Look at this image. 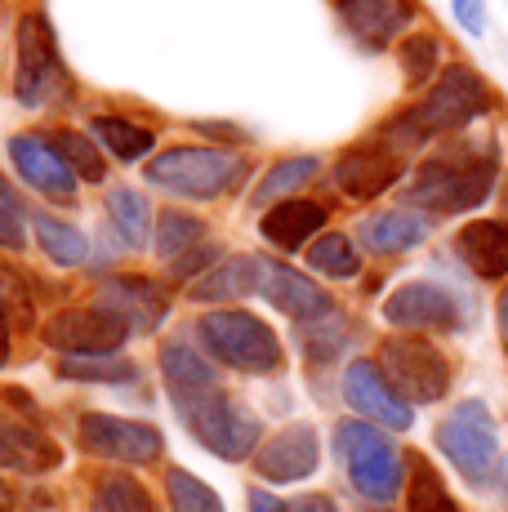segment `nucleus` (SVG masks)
I'll list each match as a JSON object with an SVG mask.
<instances>
[{
  "label": "nucleus",
  "instance_id": "obj_2",
  "mask_svg": "<svg viewBox=\"0 0 508 512\" xmlns=\"http://www.w3.org/2000/svg\"><path fill=\"white\" fill-rule=\"evenodd\" d=\"M495 187V147H451L419 165L406 201L433 214H464L482 205Z\"/></svg>",
  "mask_w": 508,
  "mask_h": 512
},
{
  "label": "nucleus",
  "instance_id": "obj_15",
  "mask_svg": "<svg viewBox=\"0 0 508 512\" xmlns=\"http://www.w3.org/2000/svg\"><path fill=\"white\" fill-rule=\"evenodd\" d=\"M259 294L277 312H286V317H295V321H321L335 312V299H330L321 285H312V277L286 268V263L259 259Z\"/></svg>",
  "mask_w": 508,
  "mask_h": 512
},
{
  "label": "nucleus",
  "instance_id": "obj_40",
  "mask_svg": "<svg viewBox=\"0 0 508 512\" xmlns=\"http://www.w3.org/2000/svg\"><path fill=\"white\" fill-rule=\"evenodd\" d=\"M451 9H455V18H459V27L464 32H482L486 27V9H482V0H451Z\"/></svg>",
  "mask_w": 508,
  "mask_h": 512
},
{
  "label": "nucleus",
  "instance_id": "obj_1",
  "mask_svg": "<svg viewBox=\"0 0 508 512\" xmlns=\"http://www.w3.org/2000/svg\"><path fill=\"white\" fill-rule=\"evenodd\" d=\"M491 103H495V94L482 76L468 72V67H446L433 90L419 98L406 116H397L388 125V143L415 147V143L437 139V134H455L464 125H473L482 112H491Z\"/></svg>",
  "mask_w": 508,
  "mask_h": 512
},
{
  "label": "nucleus",
  "instance_id": "obj_10",
  "mask_svg": "<svg viewBox=\"0 0 508 512\" xmlns=\"http://www.w3.org/2000/svg\"><path fill=\"white\" fill-rule=\"evenodd\" d=\"M58 85V45L45 23V14H23L18 23V72H14V98L23 107H41Z\"/></svg>",
  "mask_w": 508,
  "mask_h": 512
},
{
  "label": "nucleus",
  "instance_id": "obj_43",
  "mask_svg": "<svg viewBox=\"0 0 508 512\" xmlns=\"http://www.w3.org/2000/svg\"><path fill=\"white\" fill-rule=\"evenodd\" d=\"M9 361V321H5V308H0V366Z\"/></svg>",
  "mask_w": 508,
  "mask_h": 512
},
{
  "label": "nucleus",
  "instance_id": "obj_34",
  "mask_svg": "<svg viewBox=\"0 0 508 512\" xmlns=\"http://www.w3.org/2000/svg\"><path fill=\"white\" fill-rule=\"evenodd\" d=\"M94 512H156V504L134 477L112 472V477H103L94 486Z\"/></svg>",
  "mask_w": 508,
  "mask_h": 512
},
{
  "label": "nucleus",
  "instance_id": "obj_14",
  "mask_svg": "<svg viewBox=\"0 0 508 512\" xmlns=\"http://www.w3.org/2000/svg\"><path fill=\"white\" fill-rule=\"evenodd\" d=\"M344 397L361 419L379 423V428H393V432L410 428V406L393 392V383L384 379V370H379L375 361H353V366H348Z\"/></svg>",
  "mask_w": 508,
  "mask_h": 512
},
{
  "label": "nucleus",
  "instance_id": "obj_30",
  "mask_svg": "<svg viewBox=\"0 0 508 512\" xmlns=\"http://www.w3.org/2000/svg\"><path fill=\"white\" fill-rule=\"evenodd\" d=\"M406 512H459L446 481L428 459H410V486H406Z\"/></svg>",
  "mask_w": 508,
  "mask_h": 512
},
{
  "label": "nucleus",
  "instance_id": "obj_20",
  "mask_svg": "<svg viewBox=\"0 0 508 512\" xmlns=\"http://www.w3.org/2000/svg\"><path fill=\"white\" fill-rule=\"evenodd\" d=\"M63 464V450L45 437L36 423L23 419H5L0 415V468H18V472H50Z\"/></svg>",
  "mask_w": 508,
  "mask_h": 512
},
{
  "label": "nucleus",
  "instance_id": "obj_33",
  "mask_svg": "<svg viewBox=\"0 0 508 512\" xmlns=\"http://www.w3.org/2000/svg\"><path fill=\"white\" fill-rule=\"evenodd\" d=\"M50 143H54V152L63 156L67 165H72V174H76V179H85V183H103V179H107V161L99 156V143H94L90 134L58 130Z\"/></svg>",
  "mask_w": 508,
  "mask_h": 512
},
{
  "label": "nucleus",
  "instance_id": "obj_37",
  "mask_svg": "<svg viewBox=\"0 0 508 512\" xmlns=\"http://www.w3.org/2000/svg\"><path fill=\"white\" fill-rule=\"evenodd\" d=\"M437 63H442V45H437V36L428 32H415L402 41V72L410 85H424L437 76Z\"/></svg>",
  "mask_w": 508,
  "mask_h": 512
},
{
  "label": "nucleus",
  "instance_id": "obj_17",
  "mask_svg": "<svg viewBox=\"0 0 508 512\" xmlns=\"http://www.w3.org/2000/svg\"><path fill=\"white\" fill-rule=\"evenodd\" d=\"M99 308L121 317L130 330L152 334L165 321V312H170V299H165V290L148 277H112V281H103V290H99Z\"/></svg>",
  "mask_w": 508,
  "mask_h": 512
},
{
  "label": "nucleus",
  "instance_id": "obj_32",
  "mask_svg": "<svg viewBox=\"0 0 508 512\" xmlns=\"http://www.w3.org/2000/svg\"><path fill=\"white\" fill-rule=\"evenodd\" d=\"M58 374L72 383H130V379H139V366L107 352V357H63L58 361Z\"/></svg>",
  "mask_w": 508,
  "mask_h": 512
},
{
  "label": "nucleus",
  "instance_id": "obj_21",
  "mask_svg": "<svg viewBox=\"0 0 508 512\" xmlns=\"http://www.w3.org/2000/svg\"><path fill=\"white\" fill-rule=\"evenodd\" d=\"M326 228V205L317 201H277L259 219V232L277 250H304V245Z\"/></svg>",
  "mask_w": 508,
  "mask_h": 512
},
{
  "label": "nucleus",
  "instance_id": "obj_38",
  "mask_svg": "<svg viewBox=\"0 0 508 512\" xmlns=\"http://www.w3.org/2000/svg\"><path fill=\"white\" fill-rule=\"evenodd\" d=\"M0 245H5V250H23V245H27L23 201H18V192L9 187L5 174H0Z\"/></svg>",
  "mask_w": 508,
  "mask_h": 512
},
{
  "label": "nucleus",
  "instance_id": "obj_8",
  "mask_svg": "<svg viewBox=\"0 0 508 512\" xmlns=\"http://www.w3.org/2000/svg\"><path fill=\"white\" fill-rule=\"evenodd\" d=\"M379 370L393 383V392L406 406H428V401H442L451 388V361L433 348L419 334H393V339L379 343Z\"/></svg>",
  "mask_w": 508,
  "mask_h": 512
},
{
  "label": "nucleus",
  "instance_id": "obj_3",
  "mask_svg": "<svg viewBox=\"0 0 508 512\" xmlns=\"http://www.w3.org/2000/svg\"><path fill=\"white\" fill-rule=\"evenodd\" d=\"M197 334L214 361L241 370V374H277L286 366L281 357V339L272 334L268 321H259L254 312H205L197 321Z\"/></svg>",
  "mask_w": 508,
  "mask_h": 512
},
{
  "label": "nucleus",
  "instance_id": "obj_35",
  "mask_svg": "<svg viewBox=\"0 0 508 512\" xmlns=\"http://www.w3.org/2000/svg\"><path fill=\"white\" fill-rule=\"evenodd\" d=\"M165 495H170L174 512H223V499L214 495L201 477H192L188 468H170V472H165Z\"/></svg>",
  "mask_w": 508,
  "mask_h": 512
},
{
  "label": "nucleus",
  "instance_id": "obj_9",
  "mask_svg": "<svg viewBox=\"0 0 508 512\" xmlns=\"http://www.w3.org/2000/svg\"><path fill=\"white\" fill-rule=\"evenodd\" d=\"M125 334H130V326L99 303L94 308H67L45 321V343L63 357H107L125 343Z\"/></svg>",
  "mask_w": 508,
  "mask_h": 512
},
{
  "label": "nucleus",
  "instance_id": "obj_27",
  "mask_svg": "<svg viewBox=\"0 0 508 512\" xmlns=\"http://www.w3.org/2000/svg\"><path fill=\"white\" fill-rule=\"evenodd\" d=\"M32 228H36V241H41V250L50 254L58 268H81V263L90 259V241H85V236L76 232L72 223H58L54 214H36Z\"/></svg>",
  "mask_w": 508,
  "mask_h": 512
},
{
  "label": "nucleus",
  "instance_id": "obj_42",
  "mask_svg": "<svg viewBox=\"0 0 508 512\" xmlns=\"http://www.w3.org/2000/svg\"><path fill=\"white\" fill-rule=\"evenodd\" d=\"M250 512H286V504L268 490H250Z\"/></svg>",
  "mask_w": 508,
  "mask_h": 512
},
{
  "label": "nucleus",
  "instance_id": "obj_28",
  "mask_svg": "<svg viewBox=\"0 0 508 512\" xmlns=\"http://www.w3.org/2000/svg\"><path fill=\"white\" fill-rule=\"evenodd\" d=\"M90 130L99 134V143L116 156V161H143V156L152 152V143H156V134L148 130V125L121 121V116H94Z\"/></svg>",
  "mask_w": 508,
  "mask_h": 512
},
{
  "label": "nucleus",
  "instance_id": "obj_41",
  "mask_svg": "<svg viewBox=\"0 0 508 512\" xmlns=\"http://www.w3.org/2000/svg\"><path fill=\"white\" fill-rule=\"evenodd\" d=\"M286 512H339V508H335L330 495H299V499L286 504Z\"/></svg>",
  "mask_w": 508,
  "mask_h": 512
},
{
  "label": "nucleus",
  "instance_id": "obj_7",
  "mask_svg": "<svg viewBox=\"0 0 508 512\" xmlns=\"http://www.w3.org/2000/svg\"><path fill=\"white\" fill-rule=\"evenodd\" d=\"M437 446L468 486H491L500 472V432H495V419L482 401H459L437 423Z\"/></svg>",
  "mask_w": 508,
  "mask_h": 512
},
{
  "label": "nucleus",
  "instance_id": "obj_13",
  "mask_svg": "<svg viewBox=\"0 0 508 512\" xmlns=\"http://www.w3.org/2000/svg\"><path fill=\"white\" fill-rule=\"evenodd\" d=\"M384 321L397 330H459V303L433 281H410L384 299Z\"/></svg>",
  "mask_w": 508,
  "mask_h": 512
},
{
  "label": "nucleus",
  "instance_id": "obj_5",
  "mask_svg": "<svg viewBox=\"0 0 508 512\" xmlns=\"http://www.w3.org/2000/svg\"><path fill=\"white\" fill-rule=\"evenodd\" d=\"M174 410L183 415L192 437H197L205 450H214L219 459L237 464V459H250L254 446H259V419H254L246 406H237L223 388L174 397Z\"/></svg>",
  "mask_w": 508,
  "mask_h": 512
},
{
  "label": "nucleus",
  "instance_id": "obj_22",
  "mask_svg": "<svg viewBox=\"0 0 508 512\" xmlns=\"http://www.w3.org/2000/svg\"><path fill=\"white\" fill-rule=\"evenodd\" d=\"M455 250L482 281L508 277V223H495V219L468 223V228L455 236Z\"/></svg>",
  "mask_w": 508,
  "mask_h": 512
},
{
  "label": "nucleus",
  "instance_id": "obj_31",
  "mask_svg": "<svg viewBox=\"0 0 508 512\" xmlns=\"http://www.w3.org/2000/svg\"><path fill=\"white\" fill-rule=\"evenodd\" d=\"M210 236H205V223L192 219V214H179V210H165L161 223H156V254L170 263H179L188 250H197L205 245Z\"/></svg>",
  "mask_w": 508,
  "mask_h": 512
},
{
  "label": "nucleus",
  "instance_id": "obj_44",
  "mask_svg": "<svg viewBox=\"0 0 508 512\" xmlns=\"http://www.w3.org/2000/svg\"><path fill=\"white\" fill-rule=\"evenodd\" d=\"M500 339H504V348H508V290L500 294Z\"/></svg>",
  "mask_w": 508,
  "mask_h": 512
},
{
  "label": "nucleus",
  "instance_id": "obj_19",
  "mask_svg": "<svg viewBox=\"0 0 508 512\" xmlns=\"http://www.w3.org/2000/svg\"><path fill=\"white\" fill-rule=\"evenodd\" d=\"M9 156H14L18 174H23L36 192L54 196V201H72L76 196V183L81 179H76L72 165L54 152V143L32 139V134H18V139H9Z\"/></svg>",
  "mask_w": 508,
  "mask_h": 512
},
{
  "label": "nucleus",
  "instance_id": "obj_26",
  "mask_svg": "<svg viewBox=\"0 0 508 512\" xmlns=\"http://www.w3.org/2000/svg\"><path fill=\"white\" fill-rule=\"evenodd\" d=\"M107 214H112V228L121 232V241L130 250H143L152 241V210H148V196L134 192V187H116L107 196Z\"/></svg>",
  "mask_w": 508,
  "mask_h": 512
},
{
  "label": "nucleus",
  "instance_id": "obj_18",
  "mask_svg": "<svg viewBox=\"0 0 508 512\" xmlns=\"http://www.w3.org/2000/svg\"><path fill=\"white\" fill-rule=\"evenodd\" d=\"M339 18L366 49H384L415 23L410 0H339Z\"/></svg>",
  "mask_w": 508,
  "mask_h": 512
},
{
  "label": "nucleus",
  "instance_id": "obj_45",
  "mask_svg": "<svg viewBox=\"0 0 508 512\" xmlns=\"http://www.w3.org/2000/svg\"><path fill=\"white\" fill-rule=\"evenodd\" d=\"M0 512H9V495H5V486H0Z\"/></svg>",
  "mask_w": 508,
  "mask_h": 512
},
{
  "label": "nucleus",
  "instance_id": "obj_36",
  "mask_svg": "<svg viewBox=\"0 0 508 512\" xmlns=\"http://www.w3.org/2000/svg\"><path fill=\"white\" fill-rule=\"evenodd\" d=\"M312 174H317V156H290V161L272 165V170L263 174V183L254 187V205H268V210H272V201H277V196L295 192V187L308 183Z\"/></svg>",
  "mask_w": 508,
  "mask_h": 512
},
{
  "label": "nucleus",
  "instance_id": "obj_25",
  "mask_svg": "<svg viewBox=\"0 0 508 512\" xmlns=\"http://www.w3.org/2000/svg\"><path fill=\"white\" fill-rule=\"evenodd\" d=\"M161 370H165V383H170V397H188V392L219 388V383H214L210 361H205L192 343H165L161 348Z\"/></svg>",
  "mask_w": 508,
  "mask_h": 512
},
{
  "label": "nucleus",
  "instance_id": "obj_6",
  "mask_svg": "<svg viewBox=\"0 0 508 512\" xmlns=\"http://www.w3.org/2000/svg\"><path fill=\"white\" fill-rule=\"evenodd\" d=\"M335 450L344 459L348 477L370 504H393L402 490V450L388 441V432L370 428L361 419H344L335 428Z\"/></svg>",
  "mask_w": 508,
  "mask_h": 512
},
{
  "label": "nucleus",
  "instance_id": "obj_12",
  "mask_svg": "<svg viewBox=\"0 0 508 512\" xmlns=\"http://www.w3.org/2000/svg\"><path fill=\"white\" fill-rule=\"evenodd\" d=\"M402 156L393 143H361L335 161V187L353 201H375L402 179Z\"/></svg>",
  "mask_w": 508,
  "mask_h": 512
},
{
  "label": "nucleus",
  "instance_id": "obj_4",
  "mask_svg": "<svg viewBox=\"0 0 508 512\" xmlns=\"http://www.w3.org/2000/svg\"><path fill=\"white\" fill-rule=\"evenodd\" d=\"M246 170L250 165L223 147H170L148 165V179L188 201H214L246 179Z\"/></svg>",
  "mask_w": 508,
  "mask_h": 512
},
{
  "label": "nucleus",
  "instance_id": "obj_23",
  "mask_svg": "<svg viewBox=\"0 0 508 512\" xmlns=\"http://www.w3.org/2000/svg\"><path fill=\"white\" fill-rule=\"evenodd\" d=\"M259 290V259L241 254V259H223L210 272H201V281H192V299L197 303H228L246 299Z\"/></svg>",
  "mask_w": 508,
  "mask_h": 512
},
{
  "label": "nucleus",
  "instance_id": "obj_29",
  "mask_svg": "<svg viewBox=\"0 0 508 512\" xmlns=\"http://www.w3.org/2000/svg\"><path fill=\"white\" fill-rule=\"evenodd\" d=\"M308 263H312V272H321V277H330V281H353L361 272L357 245L339 232L317 236V241L308 245Z\"/></svg>",
  "mask_w": 508,
  "mask_h": 512
},
{
  "label": "nucleus",
  "instance_id": "obj_11",
  "mask_svg": "<svg viewBox=\"0 0 508 512\" xmlns=\"http://www.w3.org/2000/svg\"><path fill=\"white\" fill-rule=\"evenodd\" d=\"M81 446L99 459H112V464H156L165 441L152 423L116 419V415H85Z\"/></svg>",
  "mask_w": 508,
  "mask_h": 512
},
{
  "label": "nucleus",
  "instance_id": "obj_39",
  "mask_svg": "<svg viewBox=\"0 0 508 512\" xmlns=\"http://www.w3.org/2000/svg\"><path fill=\"white\" fill-rule=\"evenodd\" d=\"M214 259H219V250H214V245L205 241V245H197V250L183 254L179 263H170V272H174V277H197V272H201V268H210Z\"/></svg>",
  "mask_w": 508,
  "mask_h": 512
},
{
  "label": "nucleus",
  "instance_id": "obj_24",
  "mask_svg": "<svg viewBox=\"0 0 508 512\" xmlns=\"http://www.w3.org/2000/svg\"><path fill=\"white\" fill-rule=\"evenodd\" d=\"M428 236V223L410 210H384L361 223V245L375 254H406Z\"/></svg>",
  "mask_w": 508,
  "mask_h": 512
},
{
  "label": "nucleus",
  "instance_id": "obj_16",
  "mask_svg": "<svg viewBox=\"0 0 508 512\" xmlns=\"http://www.w3.org/2000/svg\"><path fill=\"white\" fill-rule=\"evenodd\" d=\"M317 464H321V441H317V428H308V423H290V428H281L277 437L254 455L259 477L277 481V486H290V481L312 477Z\"/></svg>",
  "mask_w": 508,
  "mask_h": 512
}]
</instances>
